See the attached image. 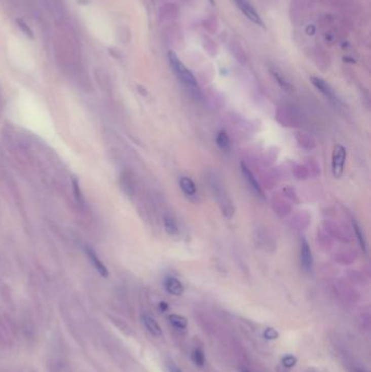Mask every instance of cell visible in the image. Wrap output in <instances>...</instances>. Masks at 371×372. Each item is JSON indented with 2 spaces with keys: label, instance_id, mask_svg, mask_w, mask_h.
Returning a JSON list of instances; mask_svg holds the SVG:
<instances>
[{
  "label": "cell",
  "instance_id": "obj_25",
  "mask_svg": "<svg viewBox=\"0 0 371 372\" xmlns=\"http://www.w3.org/2000/svg\"><path fill=\"white\" fill-rule=\"evenodd\" d=\"M210 3H211V4H213V0H210Z\"/></svg>",
  "mask_w": 371,
  "mask_h": 372
},
{
  "label": "cell",
  "instance_id": "obj_20",
  "mask_svg": "<svg viewBox=\"0 0 371 372\" xmlns=\"http://www.w3.org/2000/svg\"><path fill=\"white\" fill-rule=\"evenodd\" d=\"M17 24L21 28V31L24 33V35H26L27 37H29V39H33V37H34L33 31L31 29V27H29L26 24V22H24L22 19H17Z\"/></svg>",
  "mask_w": 371,
  "mask_h": 372
},
{
  "label": "cell",
  "instance_id": "obj_5",
  "mask_svg": "<svg viewBox=\"0 0 371 372\" xmlns=\"http://www.w3.org/2000/svg\"><path fill=\"white\" fill-rule=\"evenodd\" d=\"M301 264L303 269L306 272H309L313 269V252H311L309 244L305 239H302L301 241Z\"/></svg>",
  "mask_w": 371,
  "mask_h": 372
},
{
  "label": "cell",
  "instance_id": "obj_7",
  "mask_svg": "<svg viewBox=\"0 0 371 372\" xmlns=\"http://www.w3.org/2000/svg\"><path fill=\"white\" fill-rule=\"evenodd\" d=\"M142 322L144 324V326L146 328V330L150 332L153 337L155 338H160L162 337V329L160 328L159 323L156 321V320L151 317L150 315H142Z\"/></svg>",
  "mask_w": 371,
  "mask_h": 372
},
{
  "label": "cell",
  "instance_id": "obj_16",
  "mask_svg": "<svg viewBox=\"0 0 371 372\" xmlns=\"http://www.w3.org/2000/svg\"><path fill=\"white\" fill-rule=\"evenodd\" d=\"M192 360L194 362L197 367L203 368L206 363V357L204 352L200 348H195L194 351L192 352Z\"/></svg>",
  "mask_w": 371,
  "mask_h": 372
},
{
  "label": "cell",
  "instance_id": "obj_23",
  "mask_svg": "<svg viewBox=\"0 0 371 372\" xmlns=\"http://www.w3.org/2000/svg\"><path fill=\"white\" fill-rule=\"evenodd\" d=\"M354 372H366L363 369H360V368H356Z\"/></svg>",
  "mask_w": 371,
  "mask_h": 372
},
{
  "label": "cell",
  "instance_id": "obj_13",
  "mask_svg": "<svg viewBox=\"0 0 371 372\" xmlns=\"http://www.w3.org/2000/svg\"><path fill=\"white\" fill-rule=\"evenodd\" d=\"M163 223H165V229L167 233L170 235H175L179 232V227H177V222L175 219L170 214H166L163 217Z\"/></svg>",
  "mask_w": 371,
  "mask_h": 372
},
{
  "label": "cell",
  "instance_id": "obj_1",
  "mask_svg": "<svg viewBox=\"0 0 371 372\" xmlns=\"http://www.w3.org/2000/svg\"><path fill=\"white\" fill-rule=\"evenodd\" d=\"M168 60L176 78L179 79L185 86H188L190 88H194V89L198 87L197 81L194 77V74H193L188 69V66L182 62L181 59L177 57V55L174 53V51H169Z\"/></svg>",
  "mask_w": 371,
  "mask_h": 372
},
{
  "label": "cell",
  "instance_id": "obj_15",
  "mask_svg": "<svg viewBox=\"0 0 371 372\" xmlns=\"http://www.w3.org/2000/svg\"><path fill=\"white\" fill-rule=\"evenodd\" d=\"M216 142H217V145L224 151L229 150L230 146H231V140H230V137L226 131H220L218 133Z\"/></svg>",
  "mask_w": 371,
  "mask_h": 372
},
{
  "label": "cell",
  "instance_id": "obj_24",
  "mask_svg": "<svg viewBox=\"0 0 371 372\" xmlns=\"http://www.w3.org/2000/svg\"><path fill=\"white\" fill-rule=\"evenodd\" d=\"M243 372H249V371H247V370H243Z\"/></svg>",
  "mask_w": 371,
  "mask_h": 372
},
{
  "label": "cell",
  "instance_id": "obj_8",
  "mask_svg": "<svg viewBox=\"0 0 371 372\" xmlns=\"http://www.w3.org/2000/svg\"><path fill=\"white\" fill-rule=\"evenodd\" d=\"M165 288L167 289V292L170 293L171 295L174 296H181L184 292V286L180 282V280H177L174 277H167L165 279Z\"/></svg>",
  "mask_w": 371,
  "mask_h": 372
},
{
  "label": "cell",
  "instance_id": "obj_18",
  "mask_svg": "<svg viewBox=\"0 0 371 372\" xmlns=\"http://www.w3.org/2000/svg\"><path fill=\"white\" fill-rule=\"evenodd\" d=\"M296 363H298V358L292 354H287L282 357V364L287 369L294 368L296 366Z\"/></svg>",
  "mask_w": 371,
  "mask_h": 372
},
{
  "label": "cell",
  "instance_id": "obj_21",
  "mask_svg": "<svg viewBox=\"0 0 371 372\" xmlns=\"http://www.w3.org/2000/svg\"><path fill=\"white\" fill-rule=\"evenodd\" d=\"M168 369H169V372H182V370L180 368H177L174 363H169Z\"/></svg>",
  "mask_w": 371,
  "mask_h": 372
},
{
  "label": "cell",
  "instance_id": "obj_22",
  "mask_svg": "<svg viewBox=\"0 0 371 372\" xmlns=\"http://www.w3.org/2000/svg\"><path fill=\"white\" fill-rule=\"evenodd\" d=\"M168 308H169V306H168V304H167L166 302H161V303L159 304V310H160L161 312L167 311V310H168Z\"/></svg>",
  "mask_w": 371,
  "mask_h": 372
},
{
  "label": "cell",
  "instance_id": "obj_11",
  "mask_svg": "<svg viewBox=\"0 0 371 372\" xmlns=\"http://www.w3.org/2000/svg\"><path fill=\"white\" fill-rule=\"evenodd\" d=\"M270 72L272 74V77L274 78V80L278 82V84L283 88L284 91H287V92L292 91L291 83L286 80V78L283 76V74H282V72H280L277 69H270Z\"/></svg>",
  "mask_w": 371,
  "mask_h": 372
},
{
  "label": "cell",
  "instance_id": "obj_4",
  "mask_svg": "<svg viewBox=\"0 0 371 372\" xmlns=\"http://www.w3.org/2000/svg\"><path fill=\"white\" fill-rule=\"evenodd\" d=\"M310 81H311V83L314 84V86L318 89V91L322 93L330 101L336 103V105L340 103V99L338 97V95L336 94L335 89L330 86L329 83H326L323 79L318 78V77H311Z\"/></svg>",
  "mask_w": 371,
  "mask_h": 372
},
{
  "label": "cell",
  "instance_id": "obj_19",
  "mask_svg": "<svg viewBox=\"0 0 371 372\" xmlns=\"http://www.w3.org/2000/svg\"><path fill=\"white\" fill-rule=\"evenodd\" d=\"M263 337L266 339V340H269V341H274V340H278L280 338V333L278 330H276L274 328H271V326H268V328H266L263 332Z\"/></svg>",
  "mask_w": 371,
  "mask_h": 372
},
{
  "label": "cell",
  "instance_id": "obj_17",
  "mask_svg": "<svg viewBox=\"0 0 371 372\" xmlns=\"http://www.w3.org/2000/svg\"><path fill=\"white\" fill-rule=\"evenodd\" d=\"M352 225H353V229H354L355 233H356V236H357V240H358V243H359V245H360L361 249H362L363 251H367V244H366L365 235H363V233H362L361 228L359 227L358 223L356 222L355 220H353Z\"/></svg>",
  "mask_w": 371,
  "mask_h": 372
},
{
  "label": "cell",
  "instance_id": "obj_3",
  "mask_svg": "<svg viewBox=\"0 0 371 372\" xmlns=\"http://www.w3.org/2000/svg\"><path fill=\"white\" fill-rule=\"evenodd\" d=\"M233 2L235 3L237 8H239L242 11V13L249 21H251L254 24H256L258 26H264L263 19L261 18L259 13L254 8V6L251 5L248 2V0H233Z\"/></svg>",
  "mask_w": 371,
  "mask_h": 372
},
{
  "label": "cell",
  "instance_id": "obj_10",
  "mask_svg": "<svg viewBox=\"0 0 371 372\" xmlns=\"http://www.w3.org/2000/svg\"><path fill=\"white\" fill-rule=\"evenodd\" d=\"M86 252H87L88 257L91 258L92 263L94 264V266H95L96 269H97V271L102 275V277H108V270H107V268L105 267V265H103V264L100 262L99 258L97 257V255L95 254V251H94V250H92L91 248H87V249H86Z\"/></svg>",
  "mask_w": 371,
  "mask_h": 372
},
{
  "label": "cell",
  "instance_id": "obj_14",
  "mask_svg": "<svg viewBox=\"0 0 371 372\" xmlns=\"http://www.w3.org/2000/svg\"><path fill=\"white\" fill-rule=\"evenodd\" d=\"M46 3V9L53 16L60 17L62 13V7L59 0H44V4Z\"/></svg>",
  "mask_w": 371,
  "mask_h": 372
},
{
  "label": "cell",
  "instance_id": "obj_12",
  "mask_svg": "<svg viewBox=\"0 0 371 372\" xmlns=\"http://www.w3.org/2000/svg\"><path fill=\"white\" fill-rule=\"evenodd\" d=\"M169 322L171 323L172 326H174V328L177 330H185L188 328V324H189L187 318L180 316V315H175V314L169 316Z\"/></svg>",
  "mask_w": 371,
  "mask_h": 372
},
{
  "label": "cell",
  "instance_id": "obj_6",
  "mask_svg": "<svg viewBox=\"0 0 371 372\" xmlns=\"http://www.w3.org/2000/svg\"><path fill=\"white\" fill-rule=\"evenodd\" d=\"M241 168H242V172H243V174L245 176V180H246V182L249 185V188L251 189V191H253L257 196L264 198V191L261 188V185H259V183L257 182L256 177L254 176L253 172H251V171L246 166H245L243 162L241 163Z\"/></svg>",
  "mask_w": 371,
  "mask_h": 372
},
{
  "label": "cell",
  "instance_id": "obj_2",
  "mask_svg": "<svg viewBox=\"0 0 371 372\" xmlns=\"http://www.w3.org/2000/svg\"><path fill=\"white\" fill-rule=\"evenodd\" d=\"M346 160V150L342 145H336L332 155V172L336 177H341L344 171Z\"/></svg>",
  "mask_w": 371,
  "mask_h": 372
},
{
  "label": "cell",
  "instance_id": "obj_9",
  "mask_svg": "<svg viewBox=\"0 0 371 372\" xmlns=\"http://www.w3.org/2000/svg\"><path fill=\"white\" fill-rule=\"evenodd\" d=\"M180 188L185 195L194 196L196 194V185L193 182L192 178L188 176H182L179 181Z\"/></svg>",
  "mask_w": 371,
  "mask_h": 372
}]
</instances>
